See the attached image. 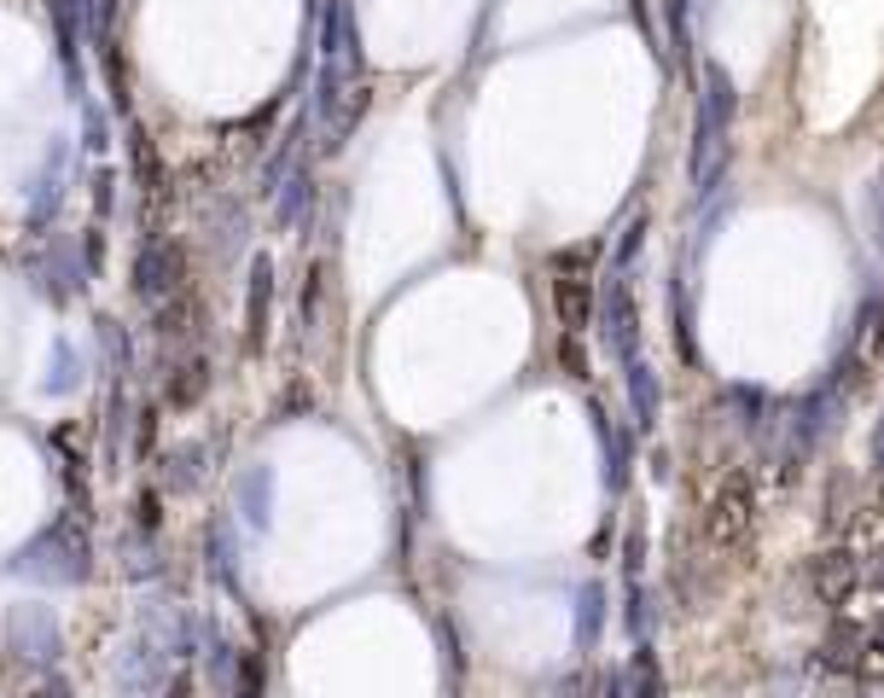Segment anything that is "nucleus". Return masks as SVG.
Masks as SVG:
<instances>
[{"instance_id":"1","label":"nucleus","mask_w":884,"mask_h":698,"mask_svg":"<svg viewBox=\"0 0 884 698\" xmlns=\"http://www.w3.org/2000/svg\"><path fill=\"white\" fill-rule=\"evenodd\" d=\"M698 140H692V193L710 198L716 187L728 181V129H733V111H739V94H733V76L722 65H705L698 76Z\"/></svg>"},{"instance_id":"2","label":"nucleus","mask_w":884,"mask_h":698,"mask_svg":"<svg viewBox=\"0 0 884 698\" xmlns=\"http://www.w3.org/2000/svg\"><path fill=\"white\" fill-rule=\"evenodd\" d=\"M361 70V47H356V24H349V7L338 0L326 12V47H320V94H315V111L320 122H332L343 111V94H349V76Z\"/></svg>"},{"instance_id":"3","label":"nucleus","mask_w":884,"mask_h":698,"mask_svg":"<svg viewBox=\"0 0 884 698\" xmlns=\"http://www.w3.org/2000/svg\"><path fill=\"white\" fill-rule=\"evenodd\" d=\"M751 524H756L751 471H733V478L710 495V512H705V542H710L716 553H733V547H745Z\"/></svg>"},{"instance_id":"4","label":"nucleus","mask_w":884,"mask_h":698,"mask_svg":"<svg viewBox=\"0 0 884 698\" xmlns=\"http://www.w3.org/2000/svg\"><path fill=\"white\" fill-rule=\"evenodd\" d=\"M577 262H588L582 244H577V251H559V257H553V309H559V320H565L570 338L588 332V326L600 320V297H593L588 274H577Z\"/></svg>"},{"instance_id":"5","label":"nucleus","mask_w":884,"mask_h":698,"mask_svg":"<svg viewBox=\"0 0 884 698\" xmlns=\"http://www.w3.org/2000/svg\"><path fill=\"white\" fill-rule=\"evenodd\" d=\"M12 570L18 577H35V582H81L88 577V547H81L70 530H53V536H41Z\"/></svg>"},{"instance_id":"6","label":"nucleus","mask_w":884,"mask_h":698,"mask_svg":"<svg viewBox=\"0 0 884 698\" xmlns=\"http://www.w3.org/2000/svg\"><path fill=\"white\" fill-rule=\"evenodd\" d=\"M809 582H815V600H820V606H844L850 593L867 582V570H861L855 553L832 547V553H820V559L809 565Z\"/></svg>"},{"instance_id":"7","label":"nucleus","mask_w":884,"mask_h":698,"mask_svg":"<svg viewBox=\"0 0 884 698\" xmlns=\"http://www.w3.org/2000/svg\"><path fill=\"white\" fill-rule=\"evenodd\" d=\"M7 646L18 652V658H30V664H53L58 658V623L47 618V611H18V618L7 623Z\"/></svg>"},{"instance_id":"8","label":"nucleus","mask_w":884,"mask_h":698,"mask_svg":"<svg viewBox=\"0 0 884 698\" xmlns=\"http://www.w3.org/2000/svg\"><path fill=\"white\" fill-rule=\"evenodd\" d=\"M600 326H605V349L616 361H634V343H629V332H634V309H629V285H623V274L611 269V280H605V292H600Z\"/></svg>"},{"instance_id":"9","label":"nucleus","mask_w":884,"mask_h":698,"mask_svg":"<svg viewBox=\"0 0 884 698\" xmlns=\"http://www.w3.org/2000/svg\"><path fill=\"white\" fill-rule=\"evenodd\" d=\"M175 280H181V251L170 239H152L146 251H140V262H134V292L146 303H157L163 292H175Z\"/></svg>"},{"instance_id":"10","label":"nucleus","mask_w":884,"mask_h":698,"mask_svg":"<svg viewBox=\"0 0 884 698\" xmlns=\"http://www.w3.org/2000/svg\"><path fill=\"white\" fill-rule=\"evenodd\" d=\"M623 384H629V419H634V437H652V430H657V402H664V396H657V373H652V367L646 361H623Z\"/></svg>"},{"instance_id":"11","label":"nucleus","mask_w":884,"mask_h":698,"mask_svg":"<svg viewBox=\"0 0 884 698\" xmlns=\"http://www.w3.org/2000/svg\"><path fill=\"white\" fill-rule=\"evenodd\" d=\"M269 303H274V262L257 257L251 269V303H244V343L262 349V338H269Z\"/></svg>"},{"instance_id":"12","label":"nucleus","mask_w":884,"mask_h":698,"mask_svg":"<svg viewBox=\"0 0 884 698\" xmlns=\"http://www.w3.org/2000/svg\"><path fill=\"white\" fill-rule=\"evenodd\" d=\"M233 495H239L244 524H251V530H269V519H274V471H269V466H251V471H244Z\"/></svg>"},{"instance_id":"13","label":"nucleus","mask_w":884,"mask_h":698,"mask_svg":"<svg viewBox=\"0 0 884 698\" xmlns=\"http://www.w3.org/2000/svg\"><path fill=\"white\" fill-rule=\"evenodd\" d=\"M861 652H867V629H855V623H832L827 646H820V669H832V675H855V669H861Z\"/></svg>"},{"instance_id":"14","label":"nucleus","mask_w":884,"mask_h":698,"mask_svg":"<svg viewBox=\"0 0 884 698\" xmlns=\"http://www.w3.org/2000/svg\"><path fill=\"white\" fill-rule=\"evenodd\" d=\"M600 629H605V588L600 582H588V588H577V646L582 652H593L600 646Z\"/></svg>"},{"instance_id":"15","label":"nucleus","mask_w":884,"mask_h":698,"mask_svg":"<svg viewBox=\"0 0 884 698\" xmlns=\"http://www.w3.org/2000/svg\"><path fill=\"white\" fill-rule=\"evenodd\" d=\"M634 692H641V698H664V681H657V658H652V652H646V641H641V652H634Z\"/></svg>"},{"instance_id":"16","label":"nucleus","mask_w":884,"mask_h":698,"mask_svg":"<svg viewBox=\"0 0 884 698\" xmlns=\"http://www.w3.org/2000/svg\"><path fill=\"white\" fill-rule=\"evenodd\" d=\"M198 396H204V361H187V367H181V379H175V390H170V402L193 407Z\"/></svg>"},{"instance_id":"17","label":"nucleus","mask_w":884,"mask_h":698,"mask_svg":"<svg viewBox=\"0 0 884 698\" xmlns=\"http://www.w3.org/2000/svg\"><path fill=\"white\" fill-rule=\"evenodd\" d=\"M641 244H646V216H634V221H629V228H623V239H616V262H611V269H616V274H623V269H629V262H634V257H641Z\"/></svg>"},{"instance_id":"18","label":"nucleus","mask_w":884,"mask_h":698,"mask_svg":"<svg viewBox=\"0 0 884 698\" xmlns=\"http://www.w3.org/2000/svg\"><path fill=\"white\" fill-rule=\"evenodd\" d=\"M536 698H593V687H588V675H559V681H547Z\"/></svg>"},{"instance_id":"19","label":"nucleus","mask_w":884,"mask_h":698,"mask_svg":"<svg viewBox=\"0 0 884 698\" xmlns=\"http://www.w3.org/2000/svg\"><path fill=\"white\" fill-rule=\"evenodd\" d=\"M210 565L221 570V582H233V542H228V530H216V536H210Z\"/></svg>"},{"instance_id":"20","label":"nucleus","mask_w":884,"mask_h":698,"mask_svg":"<svg viewBox=\"0 0 884 698\" xmlns=\"http://www.w3.org/2000/svg\"><path fill=\"white\" fill-rule=\"evenodd\" d=\"M233 698H262V664H257V658H244V669H239V687H233Z\"/></svg>"},{"instance_id":"21","label":"nucleus","mask_w":884,"mask_h":698,"mask_svg":"<svg viewBox=\"0 0 884 698\" xmlns=\"http://www.w3.org/2000/svg\"><path fill=\"white\" fill-rule=\"evenodd\" d=\"M669 35H675V47L687 53V41H692V30H687V0H669Z\"/></svg>"},{"instance_id":"22","label":"nucleus","mask_w":884,"mask_h":698,"mask_svg":"<svg viewBox=\"0 0 884 698\" xmlns=\"http://www.w3.org/2000/svg\"><path fill=\"white\" fill-rule=\"evenodd\" d=\"M35 698H76V692H70L65 675H53V681H41V687H35Z\"/></svg>"},{"instance_id":"23","label":"nucleus","mask_w":884,"mask_h":698,"mask_svg":"<svg viewBox=\"0 0 884 698\" xmlns=\"http://www.w3.org/2000/svg\"><path fill=\"white\" fill-rule=\"evenodd\" d=\"M867 652H884V611L867 623Z\"/></svg>"},{"instance_id":"24","label":"nucleus","mask_w":884,"mask_h":698,"mask_svg":"<svg viewBox=\"0 0 884 698\" xmlns=\"http://www.w3.org/2000/svg\"><path fill=\"white\" fill-rule=\"evenodd\" d=\"M873 221H878V244H884V175H878V187H873Z\"/></svg>"},{"instance_id":"25","label":"nucleus","mask_w":884,"mask_h":698,"mask_svg":"<svg viewBox=\"0 0 884 698\" xmlns=\"http://www.w3.org/2000/svg\"><path fill=\"white\" fill-rule=\"evenodd\" d=\"M867 588H878V593H884V553H878V559L867 565Z\"/></svg>"},{"instance_id":"26","label":"nucleus","mask_w":884,"mask_h":698,"mask_svg":"<svg viewBox=\"0 0 884 698\" xmlns=\"http://www.w3.org/2000/svg\"><path fill=\"white\" fill-rule=\"evenodd\" d=\"M873 466H878V471H884V419H878V425H873Z\"/></svg>"}]
</instances>
